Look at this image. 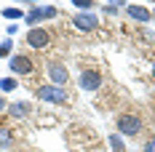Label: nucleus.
Masks as SVG:
<instances>
[{
	"label": "nucleus",
	"mask_w": 155,
	"mask_h": 152,
	"mask_svg": "<svg viewBox=\"0 0 155 152\" xmlns=\"http://www.w3.org/2000/svg\"><path fill=\"white\" fill-rule=\"evenodd\" d=\"M11 51V40H3V46H0V56H5Z\"/></svg>",
	"instance_id": "nucleus-14"
},
{
	"label": "nucleus",
	"mask_w": 155,
	"mask_h": 152,
	"mask_svg": "<svg viewBox=\"0 0 155 152\" xmlns=\"http://www.w3.org/2000/svg\"><path fill=\"white\" fill-rule=\"evenodd\" d=\"M72 24H75L78 30H83V32H91V30H96V16L94 14H78L72 19Z\"/></svg>",
	"instance_id": "nucleus-5"
},
{
	"label": "nucleus",
	"mask_w": 155,
	"mask_h": 152,
	"mask_svg": "<svg viewBox=\"0 0 155 152\" xmlns=\"http://www.w3.org/2000/svg\"><path fill=\"white\" fill-rule=\"evenodd\" d=\"M0 88H3V91H14L16 80H11V77H8V80H0Z\"/></svg>",
	"instance_id": "nucleus-11"
},
{
	"label": "nucleus",
	"mask_w": 155,
	"mask_h": 152,
	"mask_svg": "<svg viewBox=\"0 0 155 152\" xmlns=\"http://www.w3.org/2000/svg\"><path fill=\"white\" fill-rule=\"evenodd\" d=\"M128 16L137 19V21H150V11L142 8V5H128Z\"/></svg>",
	"instance_id": "nucleus-8"
},
{
	"label": "nucleus",
	"mask_w": 155,
	"mask_h": 152,
	"mask_svg": "<svg viewBox=\"0 0 155 152\" xmlns=\"http://www.w3.org/2000/svg\"><path fill=\"white\" fill-rule=\"evenodd\" d=\"M11 70H14L16 75H30L32 72V59H27V56H14L11 59Z\"/></svg>",
	"instance_id": "nucleus-6"
},
{
	"label": "nucleus",
	"mask_w": 155,
	"mask_h": 152,
	"mask_svg": "<svg viewBox=\"0 0 155 152\" xmlns=\"http://www.w3.org/2000/svg\"><path fill=\"white\" fill-rule=\"evenodd\" d=\"M5 144H11V136H8L5 128H0V147H5Z\"/></svg>",
	"instance_id": "nucleus-12"
},
{
	"label": "nucleus",
	"mask_w": 155,
	"mask_h": 152,
	"mask_svg": "<svg viewBox=\"0 0 155 152\" xmlns=\"http://www.w3.org/2000/svg\"><path fill=\"white\" fill-rule=\"evenodd\" d=\"M80 86H83V91H96V88L102 86V75L94 72V70H86V72L80 75Z\"/></svg>",
	"instance_id": "nucleus-4"
},
{
	"label": "nucleus",
	"mask_w": 155,
	"mask_h": 152,
	"mask_svg": "<svg viewBox=\"0 0 155 152\" xmlns=\"http://www.w3.org/2000/svg\"><path fill=\"white\" fill-rule=\"evenodd\" d=\"M144 152H155V139H150V141L144 144Z\"/></svg>",
	"instance_id": "nucleus-16"
},
{
	"label": "nucleus",
	"mask_w": 155,
	"mask_h": 152,
	"mask_svg": "<svg viewBox=\"0 0 155 152\" xmlns=\"http://www.w3.org/2000/svg\"><path fill=\"white\" fill-rule=\"evenodd\" d=\"M38 96H40V99H46V102H56V104L67 102V91L56 88V86H43V88L38 91Z\"/></svg>",
	"instance_id": "nucleus-2"
},
{
	"label": "nucleus",
	"mask_w": 155,
	"mask_h": 152,
	"mask_svg": "<svg viewBox=\"0 0 155 152\" xmlns=\"http://www.w3.org/2000/svg\"><path fill=\"white\" fill-rule=\"evenodd\" d=\"M27 112H30V104H24V102H19V104L11 107V115H16V118H24Z\"/></svg>",
	"instance_id": "nucleus-9"
},
{
	"label": "nucleus",
	"mask_w": 155,
	"mask_h": 152,
	"mask_svg": "<svg viewBox=\"0 0 155 152\" xmlns=\"http://www.w3.org/2000/svg\"><path fill=\"white\" fill-rule=\"evenodd\" d=\"M72 5H78V8H91L94 3L91 0H72Z\"/></svg>",
	"instance_id": "nucleus-13"
},
{
	"label": "nucleus",
	"mask_w": 155,
	"mask_h": 152,
	"mask_svg": "<svg viewBox=\"0 0 155 152\" xmlns=\"http://www.w3.org/2000/svg\"><path fill=\"white\" fill-rule=\"evenodd\" d=\"M110 144H112V150H115V152H123V141H120V139L115 136V134L110 136Z\"/></svg>",
	"instance_id": "nucleus-10"
},
{
	"label": "nucleus",
	"mask_w": 155,
	"mask_h": 152,
	"mask_svg": "<svg viewBox=\"0 0 155 152\" xmlns=\"http://www.w3.org/2000/svg\"><path fill=\"white\" fill-rule=\"evenodd\" d=\"M48 75L54 77V80H56V83H67V70H64L62 64H51V67H48Z\"/></svg>",
	"instance_id": "nucleus-7"
},
{
	"label": "nucleus",
	"mask_w": 155,
	"mask_h": 152,
	"mask_svg": "<svg viewBox=\"0 0 155 152\" xmlns=\"http://www.w3.org/2000/svg\"><path fill=\"white\" fill-rule=\"evenodd\" d=\"M48 40H51V37H48V32L43 30V27H35V30L27 32V43H30L32 48H46Z\"/></svg>",
	"instance_id": "nucleus-3"
},
{
	"label": "nucleus",
	"mask_w": 155,
	"mask_h": 152,
	"mask_svg": "<svg viewBox=\"0 0 155 152\" xmlns=\"http://www.w3.org/2000/svg\"><path fill=\"white\" fill-rule=\"evenodd\" d=\"M118 131H120L123 136H137L142 131V118L134 115V112H123V115L118 118Z\"/></svg>",
	"instance_id": "nucleus-1"
},
{
	"label": "nucleus",
	"mask_w": 155,
	"mask_h": 152,
	"mask_svg": "<svg viewBox=\"0 0 155 152\" xmlns=\"http://www.w3.org/2000/svg\"><path fill=\"white\" fill-rule=\"evenodd\" d=\"M5 16H8V19H19V16H21V11H16V8H8V11H5Z\"/></svg>",
	"instance_id": "nucleus-15"
}]
</instances>
